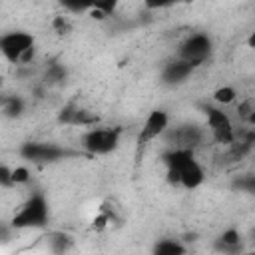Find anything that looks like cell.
<instances>
[{
    "mask_svg": "<svg viewBox=\"0 0 255 255\" xmlns=\"http://www.w3.org/2000/svg\"><path fill=\"white\" fill-rule=\"evenodd\" d=\"M235 98H237V92L231 86H221V88H217L213 92V100L219 106H229V104L235 102Z\"/></svg>",
    "mask_w": 255,
    "mask_h": 255,
    "instance_id": "2e32d148",
    "label": "cell"
},
{
    "mask_svg": "<svg viewBox=\"0 0 255 255\" xmlns=\"http://www.w3.org/2000/svg\"><path fill=\"white\" fill-rule=\"evenodd\" d=\"M98 122H100L98 114H94V112H90V110H84V108H80V106H78V110H76V114H74V118H72V126H84V128L96 126Z\"/></svg>",
    "mask_w": 255,
    "mask_h": 255,
    "instance_id": "9a60e30c",
    "label": "cell"
},
{
    "mask_svg": "<svg viewBox=\"0 0 255 255\" xmlns=\"http://www.w3.org/2000/svg\"><path fill=\"white\" fill-rule=\"evenodd\" d=\"M92 2L94 0H60V6L68 12L80 14V12H88L92 10Z\"/></svg>",
    "mask_w": 255,
    "mask_h": 255,
    "instance_id": "e0dca14e",
    "label": "cell"
},
{
    "mask_svg": "<svg viewBox=\"0 0 255 255\" xmlns=\"http://www.w3.org/2000/svg\"><path fill=\"white\" fill-rule=\"evenodd\" d=\"M0 185L2 187H14V183H12V169L8 165H0Z\"/></svg>",
    "mask_w": 255,
    "mask_h": 255,
    "instance_id": "cb8c5ba5",
    "label": "cell"
},
{
    "mask_svg": "<svg viewBox=\"0 0 255 255\" xmlns=\"http://www.w3.org/2000/svg\"><path fill=\"white\" fill-rule=\"evenodd\" d=\"M118 4H120V0H94L90 14H92L94 18L102 20V18H106L108 14H112V12L118 8Z\"/></svg>",
    "mask_w": 255,
    "mask_h": 255,
    "instance_id": "5bb4252c",
    "label": "cell"
},
{
    "mask_svg": "<svg viewBox=\"0 0 255 255\" xmlns=\"http://www.w3.org/2000/svg\"><path fill=\"white\" fill-rule=\"evenodd\" d=\"M120 137H122V128L120 126L92 128L82 135L80 143L90 155H106V153H112V151L118 149Z\"/></svg>",
    "mask_w": 255,
    "mask_h": 255,
    "instance_id": "277c9868",
    "label": "cell"
},
{
    "mask_svg": "<svg viewBox=\"0 0 255 255\" xmlns=\"http://www.w3.org/2000/svg\"><path fill=\"white\" fill-rule=\"evenodd\" d=\"M193 70H195L193 64H189V62L177 58V60L167 62V64L163 66V70H161V80H163V84H167V86H175V84L185 82V80L193 74Z\"/></svg>",
    "mask_w": 255,
    "mask_h": 255,
    "instance_id": "9c48e42d",
    "label": "cell"
},
{
    "mask_svg": "<svg viewBox=\"0 0 255 255\" xmlns=\"http://www.w3.org/2000/svg\"><path fill=\"white\" fill-rule=\"evenodd\" d=\"M239 245H241V233H239L235 227L225 229V231L219 235V239H217V249L227 251V253L237 251V249H239Z\"/></svg>",
    "mask_w": 255,
    "mask_h": 255,
    "instance_id": "8fae6325",
    "label": "cell"
},
{
    "mask_svg": "<svg viewBox=\"0 0 255 255\" xmlns=\"http://www.w3.org/2000/svg\"><path fill=\"white\" fill-rule=\"evenodd\" d=\"M179 2H187V0H143L145 8H149V10L167 8V6H173V4H179Z\"/></svg>",
    "mask_w": 255,
    "mask_h": 255,
    "instance_id": "603a6c76",
    "label": "cell"
},
{
    "mask_svg": "<svg viewBox=\"0 0 255 255\" xmlns=\"http://www.w3.org/2000/svg\"><path fill=\"white\" fill-rule=\"evenodd\" d=\"M237 114H239V118H241L243 122L253 124V120H255V108H253V100H245L243 104H239Z\"/></svg>",
    "mask_w": 255,
    "mask_h": 255,
    "instance_id": "ffe728a7",
    "label": "cell"
},
{
    "mask_svg": "<svg viewBox=\"0 0 255 255\" xmlns=\"http://www.w3.org/2000/svg\"><path fill=\"white\" fill-rule=\"evenodd\" d=\"M20 155L32 163H56L66 157H74L78 153L50 141H26L20 147Z\"/></svg>",
    "mask_w": 255,
    "mask_h": 255,
    "instance_id": "5b68a950",
    "label": "cell"
},
{
    "mask_svg": "<svg viewBox=\"0 0 255 255\" xmlns=\"http://www.w3.org/2000/svg\"><path fill=\"white\" fill-rule=\"evenodd\" d=\"M153 253H157V255H183L185 245L175 241V239H161L153 245Z\"/></svg>",
    "mask_w": 255,
    "mask_h": 255,
    "instance_id": "4fadbf2b",
    "label": "cell"
},
{
    "mask_svg": "<svg viewBox=\"0 0 255 255\" xmlns=\"http://www.w3.org/2000/svg\"><path fill=\"white\" fill-rule=\"evenodd\" d=\"M62 80H66V68L60 66V64H50L48 70H46V82L58 84Z\"/></svg>",
    "mask_w": 255,
    "mask_h": 255,
    "instance_id": "d6986e66",
    "label": "cell"
},
{
    "mask_svg": "<svg viewBox=\"0 0 255 255\" xmlns=\"http://www.w3.org/2000/svg\"><path fill=\"white\" fill-rule=\"evenodd\" d=\"M34 36L24 30L6 32L0 36V54L10 64H28L34 58Z\"/></svg>",
    "mask_w": 255,
    "mask_h": 255,
    "instance_id": "3957f363",
    "label": "cell"
},
{
    "mask_svg": "<svg viewBox=\"0 0 255 255\" xmlns=\"http://www.w3.org/2000/svg\"><path fill=\"white\" fill-rule=\"evenodd\" d=\"M167 126H169V116H167L165 110H153V112H149V116L143 122V128L137 133V141H135L137 143V151H141L151 139H155L161 133H165L167 131Z\"/></svg>",
    "mask_w": 255,
    "mask_h": 255,
    "instance_id": "ba28073f",
    "label": "cell"
},
{
    "mask_svg": "<svg viewBox=\"0 0 255 255\" xmlns=\"http://www.w3.org/2000/svg\"><path fill=\"white\" fill-rule=\"evenodd\" d=\"M203 114H205V120H207V128L211 131V137L217 141V143H223V145H229L233 139H235V128H233V122L231 118L217 106H209V104H203L201 106Z\"/></svg>",
    "mask_w": 255,
    "mask_h": 255,
    "instance_id": "8992f818",
    "label": "cell"
},
{
    "mask_svg": "<svg viewBox=\"0 0 255 255\" xmlns=\"http://www.w3.org/2000/svg\"><path fill=\"white\" fill-rule=\"evenodd\" d=\"M50 237H52V239H50V241H52V249L58 251V253L68 251V249L72 247V237L66 235V233H52Z\"/></svg>",
    "mask_w": 255,
    "mask_h": 255,
    "instance_id": "ac0fdd59",
    "label": "cell"
},
{
    "mask_svg": "<svg viewBox=\"0 0 255 255\" xmlns=\"http://www.w3.org/2000/svg\"><path fill=\"white\" fill-rule=\"evenodd\" d=\"M28 179H30V171H28V167L18 165V167L12 169V183H14V185L28 183Z\"/></svg>",
    "mask_w": 255,
    "mask_h": 255,
    "instance_id": "7402d4cb",
    "label": "cell"
},
{
    "mask_svg": "<svg viewBox=\"0 0 255 255\" xmlns=\"http://www.w3.org/2000/svg\"><path fill=\"white\" fill-rule=\"evenodd\" d=\"M0 112L6 118H20L24 112V100L18 96H0Z\"/></svg>",
    "mask_w": 255,
    "mask_h": 255,
    "instance_id": "7c38bea8",
    "label": "cell"
},
{
    "mask_svg": "<svg viewBox=\"0 0 255 255\" xmlns=\"http://www.w3.org/2000/svg\"><path fill=\"white\" fill-rule=\"evenodd\" d=\"M211 50H213L211 38L207 34H203V32H195L179 46L177 58H181V60H185V62H189V64H193L197 68L209 58Z\"/></svg>",
    "mask_w": 255,
    "mask_h": 255,
    "instance_id": "52a82bcc",
    "label": "cell"
},
{
    "mask_svg": "<svg viewBox=\"0 0 255 255\" xmlns=\"http://www.w3.org/2000/svg\"><path fill=\"white\" fill-rule=\"evenodd\" d=\"M52 28H54V32H56L58 36H66V34L72 32V24H70V20H68L66 16H56V18L52 20Z\"/></svg>",
    "mask_w": 255,
    "mask_h": 255,
    "instance_id": "44dd1931",
    "label": "cell"
},
{
    "mask_svg": "<svg viewBox=\"0 0 255 255\" xmlns=\"http://www.w3.org/2000/svg\"><path fill=\"white\" fill-rule=\"evenodd\" d=\"M169 135L175 139V143H173L175 147H187V149H195L205 139L203 129L197 126H181V128L173 129Z\"/></svg>",
    "mask_w": 255,
    "mask_h": 255,
    "instance_id": "30bf717a",
    "label": "cell"
},
{
    "mask_svg": "<svg viewBox=\"0 0 255 255\" xmlns=\"http://www.w3.org/2000/svg\"><path fill=\"white\" fill-rule=\"evenodd\" d=\"M195 149L187 147H171L161 155L167 167V181L171 185H181L185 189H195L203 183L205 171L201 163L195 159Z\"/></svg>",
    "mask_w": 255,
    "mask_h": 255,
    "instance_id": "6da1fadb",
    "label": "cell"
},
{
    "mask_svg": "<svg viewBox=\"0 0 255 255\" xmlns=\"http://www.w3.org/2000/svg\"><path fill=\"white\" fill-rule=\"evenodd\" d=\"M8 235H10V229H8V227H4V225H0V241H2V239H6Z\"/></svg>",
    "mask_w": 255,
    "mask_h": 255,
    "instance_id": "d4e9b609",
    "label": "cell"
},
{
    "mask_svg": "<svg viewBox=\"0 0 255 255\" xmlns=\"http://www.w3.org/2000/svg\"><path fill=\"white\" fill-rule=\"evenodd\" d=\"M48 221H50L48 199L44 197V193L36 191L16 211V215L12 217L10 225L14 229H40V227H46Z\"/></svg>",
    "mask_w": 255,
    "mask_h": 255,
    "instance_id": "7a4b0ae2",
    "label": "cell"
}]
</instances>
